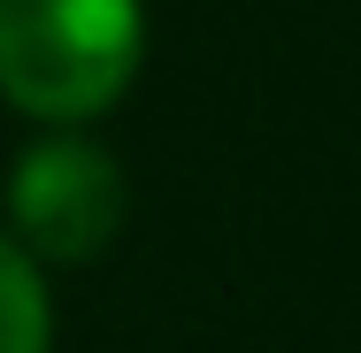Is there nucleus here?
Wrapping results in <instances>:
<instances>
[{"instance_id":"f257e3e1","label":"nucleus","mask_w":361,"mask_h":353,"mask_svg":"<svg viewBox=\"0 0 361 353\" xmlns=\"http://www.w3.org/2000/svg\"><path fill=\"white\" fill-rule=\"evenodd\" d=\"M146 62V0H0V100L47 131L108 116Z\"/></svg>"},{"instance_id":"f03ea898","label":"nucleus","mask_w":361,"mask_h":353,"mask_svg":"<svg viewBox=\"0 0 361 353\" xmlns=\"http://www.w3.org/2000/svg\"><path fill=\"white\" fill-rule=\"evenodd\" d=\"M131 215L123 161L85 131H47L8 161V230L31 261H100Z\"/></svg>"},{"instance_id":"7ed1b4c3","label":"nucleus","mask_w":361,"mask_h":353,"mask_svg":"<svg viewBox=\"0 0 361 353\" xmlns=\"http://www.w3.org/2000/svg\"><path fill=\"white\" fill-rule=\"evenodd\" d=\"M54 346V299H47V261L0 230V353H47Z\"/></svg>"}]
</instances>
